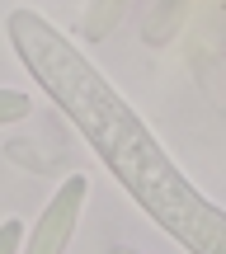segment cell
I'll return each mask as SVG.
<instances>
[{
	"label": "cell",
	"mask_w": 226,
	"mask_h": 254,
	"mask_svg": "<svg viewBox=\"0 0 226 254\" xmlns=\"http://www.w3.org/2000/svg\"><path fill=\"white\" fill-rule=\"evenodd\" d=\"M24 221H14V217H9V221H0V254H19V250H24Z\"/></svg>",
	"instance_id": "cell-5"
},
{
	"label": "cell",
	"mask_w": 226,
	"mask_h": 254,
	"mask_svg": "<svg viewBox=\"0 0 226 254\" xmlns=\"http://www.w3.org/2000/svg\"><path fill=\"white\" fill-rule=\"evenodd\" d=\"M5 33L24 71L80 127V136L132 193L137 207L189 254H226V212L170 160V151L155 141L142 113L99 75V66L75 52V43L38 9H14L5 19Z\"/></svg>",
	"instance_id": "cell-1"
},
{
	"label": "cell",
	"mask_w": 226,
	"mask_h": 254,
	"mask_svg": "<svg viewBox=\"0 0 226 254\" xmlns=\"http://www.w3.org/2000/svg\"><path fill=\"white\" fill-rule=\"evenodd\" d=\"M85 198H90V179L85 174H66L62 189L52 193V202L24 231V250L19 254H66V245L75 240V226H80Z\"/></svg>",
	"instance_id": "cell-2"
},
{
	"label": "cell",
	"mask_w": 226,
	"mask_h": 254,
	"mask_svg": "<svg viewBox=\"0 0 226 254\" xmlns=\"http://www.w3.org/2000/svg\"><path fill=\"white\" fill-rule=\"evenodd\" d=\"M28 113H33V99H28L24 90H9V85H0V127L24 123Z\"/></svg>",
	"instance_id": "cell-4"
},
{
	"label": "cell",
	"mask_w": 226,
	"mask_h": 254,
	"mask_svg": "<svg viewBox=\"0 0 226 254\" xmlns=\"http://www.w3.org/2000/svg\"><path fill=\"white\" fill-rule=\"evenodd\" d=\"M113 254H142V250H123V245H118V250H113Z\"/></svg>",
	"instance_id": "cell-6"
},
{
	"label": "cell",
	"mask_w": 226,
	"mask_h": 254,
	"mask_svg": "<svg viewBox=\"0 0 226 254\" xmlns=\"http://www.w3.org/2000/svg\"><path fill=\"white\" fill-rule=\"evenodd\" d=\"M127 0H90L85 5V19H80V33L90 38V43H99V38H109L118 28V19H123Z\"/></svg>",
	"instance_id": "cell-3"
}]
</instances>
